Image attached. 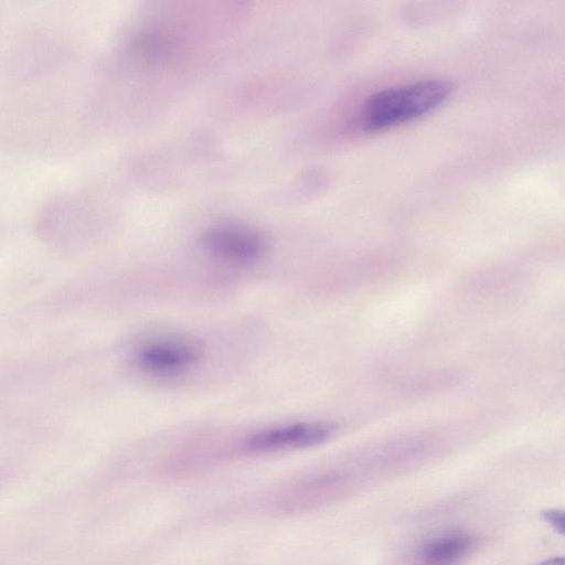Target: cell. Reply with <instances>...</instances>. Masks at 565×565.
<instances>
[{"label": "cell", "instance_id": "obj_1", "mask_svg": "<svg viewBox=\"0 0 565 565\" xmlns=\"http://www.w3.org/2000/svg\"><path fill=\"white\" fill-rule=\"evenodd\" d=\"M452 90V83L441 78L419 79L384 88L364 103L362 126L367 131H379L412 121L443 105Z\"/></svg>", "mask_w": 565, "mask_h": 565}, {"label": "cell", "instance_id": "obj_2", "mask_svg": "<svg viewBox=\"0 0 565 565\" xmlns=\"http://www.w3.org/2000/svg\"><path fill=\"white\" fill-rule=\"evenodd\" d=\"M202 245L214 258L239 267L258 263L267 249L262 233L238 224H221L209 228L202 237Z\"/></svg>", "mask_w": 565, "mask_h": 565}, {"label": "cell", "instance_id": "obj_3", "mask_svg": "<svg viewBox=\"0 0 565 565\" xmlns=\"http://www.w3.org/2000/svg\"><path fill=\"white\" fill-rule=\"evenodd\" d=\"M199 342L183 338H161L142 344L136 353L138 367L158 377H174L189 372L202 358Z\"/></svg>", "mask_w": 565, "mask_h": 565}, {"label": "cell", "instance_id": "obj_4", "mask_svg": "<svg viewBox=\"0 0 565 565\" xmlns=\"http://www.w3.org/2000/svg\"><path fill=\"white\" fill-rule=\"evenodd\" d=\"M334 427L321 422H299L264 428L250 435L244 444L253 454L308 448L328 440Z\"/></svg>", "mask_w": 565, "mask_h": 565}, {"label": "cell", "instance_id": "obj_5", "mask_svg": "<svg viewBox=\"0 0 565 565\" xmlns=\"http://www.w3.org/2000/svg\"><path fill=\"white\" fill-rule=\"evenodd\" d=\"M476 537L465 532H446L427 540L419 548V565H459L476 547Z\"/></svg>", "mask_w": 565, "mask_h": 565}, {"label": "cell", "instance_id": "obj_6", "mask_svg": "<svg viewBox=\"0 0 565 565\" xmlns=\"http://www.w3.org/2000/svg\"><path fill=\"white\" fill-rule=\"evenodd\" d=\"M542 518L548 522L557 532L564 533V512L562 510L548 509L542 512Z\"/></svg>", "mask_w": 565, "mask_h": 565}, {"label": "cell", "instance_id": "obj_7", "mask_svg": "<svg viewBox=\"0 0 565 565\" xmlns=\"http://www.w3.org/2000/svg\"><path fill=\"white\" fill-rule=\"evenodd\" d=\"M539 565H564V559L563 557H554L551 559H546L540 563Z\"/></svg>", "mask_w": 565, "mask_h": 565}]
</instances>
